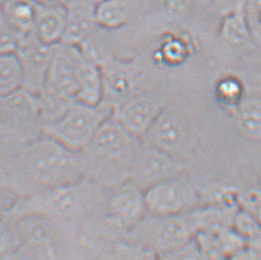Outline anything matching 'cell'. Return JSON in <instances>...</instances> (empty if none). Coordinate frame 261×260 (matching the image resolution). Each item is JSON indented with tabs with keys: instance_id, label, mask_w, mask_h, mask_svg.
Wrapping results in <instances>:
<instances>
[{
	"instance_id": "cell-10",
	"label": "cell",
	"mask_w": 261,
	"mask_h": 260,
	"mask_svg": "<svg viewBox=\"0 0 261 260\" xmlns=\"http://www.w3.org/2000/svg\"><path fill=\"white\" fill-rule=\"evenodd\" d=\"M145 193L147 210L151 214H186L200 204L198 188L187 172L151 187Z\"/></svg>"
},
{
	"instance_id": "cell-12",
	"label": "cell",
	"mask_w": 261,
	"mask_h": 260,
	"mask_svg": "<svg viewBox=\"0 0 261 260\" xmlns=\"http://www.w3.org/2000/svg\"><path fill=\"white\" fill-rule=\"evenodd\" d=\"M167 104L163 94L152 88L115 105L112 117L132 134L143 139Z\"/></svg>"
},
{
	"instance_id": "cell-17",
	"label": "cell",
	"mask_w": 261,
	"mask_h": 260,
	"mask_svg": "<svg viewBox=\"0 0 261 260\" xmlns=\"http://www.w3.org/2000/svg\"><path fill=\"white\" fill-rule=\"evenodd\" d=\"M152 0H103L97 4L98 25L107 31L122 28L147 12Z\"/></svg>"
},
{
	"instance_id": "cell-23",
	"label": "cell",
	"mask_w": 261,
	"mask_h": 260,
	"mask_svg": "<svg viewBox=\"0 0 261 260\" xmlns=\"http://www.w3.org/2000/svg\"><path fill=\"white\" fill-rule=\"evenodd\" d=\"M233 111L243 134L252 139H261V98H243Z\"/></svg>"
},
{
	"instance_id": "cell-21",
	"label": "cell",
	"mask_w": 261,
	"mask_h": 260,
	"mask_svg": "<svg viewBox=\"0 0 261 260\" xmlns=\"http://www.w3.org/2000/svg\"><path fill=\"white\" fill-rule=\"evenodd\" d=\"M233 227L242 237L245 248L234 258H261V224L247 211L237 212Z\"/></svg>"
},
{
	"instance_id": "cell-28",
	"label": "cell",
	"mask_w": 261,
	"mask_h": 260,
	"mask_svg": "<svg viewBox=\"0 0 261 260\" xmlns=\"http://www.w3.org/2000/svg\"><path fill=\"white\" fill-rule=\"evenodd\" d=\"M159 10L168 18L182 19L191 12L193 0H156Z\"/></svg>"
},
{
	"instance_id": "cell-3",
	"label": "cell",
	"mask_w": 261,
	"mask_h": 260,
	"mask_svg": "<svg viewBox=\"0 0 261 260\" xmlns=\"http://www.w3.org/2000/svg\"><path fill=\"white\" fill-rule=\"evenodd\" d=\"M142 140L113 117L109 118L80 152L85 177L108 190L130 179Z\"/></svg>"
},
{
	"instance_id": "cell-32",
	"label": "cell",
	"mask_w": 261,
	"mask_h": 260,
	"mask_svg": "<svg viewBox=\"0 0 261 260\" xmlns=\"http://www.w3.org/2000/svg\"><path fill=\"white\" fill-rule=\"evenodd\" d=\"M169 44L166 45L163 49V59L168 63L176 64L178 62H181L185 57V50L183 46H179L177 42H168Z\"/></svg>"
},
{
	"instance_id": "cell-9",
	"label": "cell",
	"mask_w": 261,
	"mask_h": 260,
	"mask_svg": "<svg viewBox=\"0 0 261 260\" xmlns=\"http://www.w3.org/2000/svg\"><path fill=\"white\" fill-rule=\"evenodd\" d=\"M147 213L145 191L130 179L109 189L103 216L114 236L121 237L130 232Z\"/></svg>"
},
{
	"instance_id": "cell-5",
	"label": "cell",
	"mask_w": 261,
	"mask_h": 260,
	"mask_svg": "<svg viewBox=\"0 0 261 260\" xmlns=\"http://www.w3.org/2000/svg\"><path fill=\"white\" fill-rule=\"evenodd\" d=\"M113 106L102 101L89 105L75 100L56 121L44 126L43 134L67 148L81 152L103 122L112 116Z\"/></svg>"
},
{
	"instance_id": "cell-34",
	"label": "cell",
	"mask_w": 261,
	"mask_h": 260,
	"mask_svg": "<svg viewBox=\"0 0 261 260\" xmlns=\"http://www.w3.org/2000/svg\"><path fill=\"white\" fill-rule=\"evenodd\" d=\"M94 1H95V2H96V3L98 4V3H99V2H101V1H103V0H94Z\"/></svg>"
},
{
	"instance_id": "cell-25",
	"label": "cell",
	"mask_w": 261,
	"mask_h": 260,
	"mask_svg": "<svg viewBox=\"0 0 261 260\" xmlns=\"http://www.w3.org/2000/svg\"><path fill=\"white\" fill-rule=\"evenodd\" d=\"M108 32L100 27L79 45L83 55L99 66L115 56L109 42Z\"/></svg>"
},
{
	"instance_id": "cell-11",
	"label": "cell",
	"mask_w": 261,
	"mask_h": 260,
	"mask_svg": "<svg viewBox=\"0 0 261 260\" xmlns=\"http://www.w3.org/2000/svg\"><path fill=\"white\" fill-rule=\"evenodd\" d=\"M185 172L187 164L184 159L142 140L132 167L130 179L146 191Z\"/></svg>"
},
{
	"instance_id": "cell-31",
	"label": "cell",
	"mask_w": 261,
	"mask_h": 260,
	"mask_svg": "<svg viewBox=\"0 0 261 260\" xmlns=\"http://www.w3.org/2000/svg\"><path fill=\"white\" fill-rule=\"evenodd\" d=\"M246 0H213L215 10L223 18L238 10H244Z\"/></svg>"
},
{
	"instance_id": "cell-2",
	"label": "cell",
	"mask_w": 261,
	"mask_h": 260,
	"mask_svg": "<svg viewBox=\"0 0 261 260\" xmlns=\"http://www.w3.org/2000/svg\"><path fill=\"white\" fill-rule=\"evenodd\" d=\"M108 191L97 182L83 177L77 181L23 197L4 215L14 218L20 214H40L57 226L80 223L103 216Z\"/></svg>"
},
{
	"instance_id": "cell-35",
	"label": "cell",
	"mask_w": 261,
	"mask_h": 260,
	"mask_svg": "<svg viewBox=\"0 0 261 260\" xmlns=\"http://www.w3.org/2000/svg\"><path fill=\"white\" fill-rule=\"evenodd\" d=\"M1 180H2V177H1V176H0V182H1Z\"/></svg>"
},
{
	"instance_id": "cell-22",
	"label": "cell",
	"mask_w": 261,
	"mask_h": 260,
	"mask_svg": "<svg viewBox=\"0 0 261 260\" xmlns=\"http://www.w3.org/2000/svg\"><path fill=\"white\" fill-rule=\"evenodd\" d=\"M220 39L230 48H244L255 41L244 10L223 17L220 27Z\"/></svg>"
},
{
	"instance_id": "cell-7",
	"label": "cell",
	"mask_w": 261,
	"mask_h": 260,
	"mask_svg": "<svg viewBox=\"0 0 261 260\" xmlns=\"http://www.w3.org/2000/svg\"><path fill=\"white\" fill-rule=\"evenodd\" d=\"M103 100L113 107L154 86V74L141 59H123L113 56L100 65Z\"/></svg>"
},
{
	"instance_id": "cell-27",
	"label": "cell",
	"mask_w": 261,
	"mask_h": 260,
	"mask_svg": "<svg viewBox=\"0 0 261 260\" xmlns=\"http://www.w3.org/2000/svg\"><path fill=\"white\" fill-rule=\"evenodd\" d=\"M18 248V237L14 223L5 215L0 214V259L14 258Z\"/></svg>"
},
{
	"instance_id": "cell-33",
	"label": "cell",
	"mask_w": 261,
	"mask_h": 260,
	"mask_svg": "<svg viewBox=\"0 0 261 260\" xmlns=\"http://www.w3.org/2000/svg\"><path fill=\"white\" fill-rule=\"evenodd\" d=\"M41 2H49V3H60V4H65L68 0H37Z\"/></svg>"
},
{
	"instance_id": "cell-4",
	"label": "cell",
	"mask_w": 261,
	"mask_h": 260,
	"mask_svg": "<svg viewBox=\"0 0 261 260\" xmlns=\"http://www.w3.org/2000/svg\"><path fill=\"white\" fill-rule=\"evenodd\" d=\"M198 232L192 211L186 214L163 215L147 213L136 227L124 236L147 250L156 258L191 241Z\"/></svg>"
},
{
	"instance_id": "cell-20",
	"label": "cell",
	"mask_w": 261,
	"mask_h": 260,
	"mask_svg": "<svg viewBox=\"0 0 261 260\" xmlns=\"http://www.w3.org/2000/svg\"><path fill=\"white\" fill-rule=\"evenodd\" d=\"M76 100L89 105H98L103 100L101 68L98 64L86 57L83 53L79 67Z\"/></svg>"
},
{
	"instance_id": "cell-26",
	"label": "cell",
	"mask_w": 261,
	"mask_h": 260,
	"mask_svg": "<svg viewBox=\"0 0 261 260\" xmlns=\"http://www.w3.org/2000/svg\"><path fill=\"white\" fill-rule=\"evenodd\" d=\"M215 94L221 104L234 110L243 98L242 83L234 76H225L218 81Z\"/></svg>"
},
{
	"instance_id": "cell-29",
	"label": "cell",
	"mask_w": 261,
	"mask_h": 260,
	"mask_svg": "<svg viewBox=\"0 0 261 260\" xmlns=\"http://www.w3.org/2000/svg\"><path fill=\"white\" fill-rule=\"evenodd\" d=\"M244 11L253 37L261 42V0H246Z\"/></svg>"
},
{
	"instance_id": "cell-24",
	"label": "cell",
	"mask_w": 261,
	"mask_h": 260,
	"mask_svg": "<svg viewBox=\"0 0 261 260\" xmlns=\"http://www.w3.org/2000/svg\"><path fill=\"white\" fill-rule=\"evenodd\" d=\"M22 87V74L16 51L0 54V98L14 93Z\"/></svg>"
},
{
	"instance_id": "cell-14",
	"label": "cell",
	"mask_w": 261,
	"mask_h": 260,
	"mask_svg": "<svg viewBox=\"0 0 261 260\" xmlns=\"http://www.w3.org/2000/svg\"><path fill=\"white\" fill-rule=\"evenodd\" d=\"M80 47L65 42L55 45L46 81L42 90L71 101L76 100Z\"/></svg>"
},
{
	"instance_id": "cell-19",
	"label": "cell",
	"mask_w": 261,
	"mask_h": 260,
	"mask_svg": "<svg viewBox=\"0 0 261 260\" xmlns=\"http://www.w3.org/2000/svg\"><path fill=\"white\" fill-rule=\"evenodd\" d=\"M36 0H0V5L7 22L17 39L34 36V14Z\"/></svg>"
},
{
	"instance_id": "cell-18",
	"label": "cell",
	"mask_w": 261,
	"mask_h": 260,
	"mask_svg": "<svg viewBox=\"0 0 261 260\" xmlns=\"http://www.w3.org/2000/svg\"><path fill=\"white\" fill-rule=\"evenodd\" d=\"M66 28L65 4L37 1L35 3L34 33L36 37L50 45L63 41Z\"/></svg>"
},
{
	"instance_id": "cell-13",
	"label": "cell",
	"mask_w": 261,
	"mask_h": 260,
	"mask_svg": "<svg viewBox=\"0 0 261 260\" xmlns=\"http://www.w3.org/2000/svg\"><path fill=\"white\" fill-rule=\"evenodd\" d=\"M143 140L185 160L193 135L186 117L175 106L167 104Z\"/></svg>"
},
{
	"instance_id": "cell-6",
	"label": "cell",
	"mask_w": 261,
	"mask_h": 260,
	"mask_svg": "<svg viewBox=\"0 0 261 260\" xmlns=\"http://www.w3.org/2000/svg\"><path fill=\"white\" fill-rule=\"evenodd\" d=\"M38 95L23 89L0 98V142L23 144L44 135Z\"/></svg>"
},
{
	"instance_id": "cell-15",
	"label": "cell",
	"mask_w": 261,
	"mask_h": 260,
	"mask_svg": "<svg viewBox=\"0 0 261 260\" xmlns=\"http://www.w3.org/2000/svg\"><path fill=\"white\" fill-rule=\"evenodd\" d=\"M55 45L40 41L36 35L19 41L16 47L22 74L21 89L31 93L42 91L46 81Z\"/></svg>"
},
{
	"instance_id": "cell-1",
	"label": "cell",
	"mask_w": 261,
	"mask_h": 260,
	"mask_svg": "<svg viewBox=\"0 0 261 260\" xmlns=\"http://www.w3.org/2000/svg\"><path fill=\"white\" fill-rule=\"evenodd\" d=\"M0 176L21 198L85 177L80 152L46 135L23 144L0 142Z\"/></svg>"
},
{
	"instance_id": "cell-16",
	"label": "cell",
	"mask_w": 261,
	"mask_h": 260,
	"mask_svg": "<svg viewBox=\"0 0 261 260\" xmlns=\"http://www.w3.org/2000/svg\"><path fill=\"white\" fill-rule=\"evenodd\" d=\"M66 28L62 42L79 46L100 28L97 19V3L94 0H68Z\"/></svg>"
},
{
	"instance_id": "cell-30",
	"label": "cell",
	"mask_w": 261,
	"mask_h": 260,
	"mask_svg": "<svg viewBox=\"0 0 261 260\" xmlns=\"http://www.w3.org/2000/svg\"><path fill=\"white\" fill-rule=\"evenodd\" d=\"M17 47V39L7 22L0 5V54L13 51Z\"/></svg>"
},
{
	"instance_id": "cell-8",
	"label": "cell",
	"mask_w": 261,
	"mask_h": 260,
	"mask_svg": "<svg viewBox=\"0 0 261 260\" xmlns=\"http://www.w3.org/2000/svg\"><path fill=\"white\" fill-rule=\"evenodd\" d=\"M10 219L14 223L18 237L14 258H60L57 227L51 220L36 214H20Z\"/></svg>"
}]
</instances>
